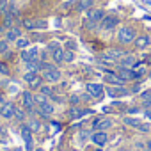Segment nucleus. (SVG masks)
<instances>
[{
  "instance_id": "1",
  "label": "nucleus",
  "mask_w": 151,
  "mask_h": 151,
  "mask_svg": "<svg viewBox=\"0 0 151 151\" xmlns=\"http://www.w3.org/2000/svg\"><path fill=\"white\" fill-rule=\"evenodd\" d=\"M41 77L45 78V82L46 84H59L60 82V78H62V71H60V68L59 66H55L53 62H50V60H46L45 62V69L41 71Z\"/></svg>"
},
{
  "instance_id": "2",
  "label": "nucleus",
  "mask_w": 151,
  "mask_h": 151,
  "mask_svg": "<svg viewBox=\"0 0 151 151\" xmlns=\"http://www.w3.org/2000/svg\"><path fill=\"white\" fill-rule=\"evenodd\" d=\"M18 101H20V107H23L25 110H27V114H29V117H32V116H36V94H34V91H30V89H25V91H22L20 94H18Z\"/></svg>"
},
{
  "instance_id": "3",
  "label": "nucleus",
  "mask_w": 151,
  "mask_h": 151,
  "mask_svg": "<svg viewBox=\"0 0 151 151\" xmlns=\"http://www.w3.org/2000/svg\"><path fill=\"white\" fill-rule=\"evenodd\" d=\"M137 39V30L132 27V25H121L117 27V32H116V41L123 46L126 45H133V41Z\"/></svg>"
},
{
  "instance_id": "4",
  "label": "nucleus",
  "mask_w": 151,
  "mask_h": 151,
  "mask_svg": "<svg viewBox=\"0 0 151 151\" xmlns=\"http://www.w3.org/2000/svg\"><path fill=\"white\" fill-rule=\"evenodd\" d=\"M18 130H20V137H22V140H23L25 151H34V149H36V147H34V132L29 128L27 123L18 124Z\"/></svg>"
},
{
  "instance_id": "5",
  "label": "nucleus",
  "mask_w": 151,
  "mask_h": 151,
  "mask_svg": "<svg viewBox=\"0 0 151 151\" xmlns=\"http://www.w3.org/2000/svg\"><path fill=\"white\" fill-rule=\"evenodd\" d=\"M55 112V103L50 100H45L41 103L36 105V114L39 116V119H50Z\"/></svg>"
},
{
  "instance_id": "6",
  "label": "nucleus",
  "mask_w": 151,
  "mask_h": 151,
  "mask_svg": "<svg viewBox=\"0 0 151 151\" xmlns=\"http://www.w3.org/2000/svg\"><path fill=\"white\" fill-rule=\"evenodd\" d=\"M103 82H105L107 86H128V82L121 77L116 69H105Z\"/></svg>"
},
{
  "instance_id": "7",
  "label": "nucleus",
  "mask_w": 151,
  "mask_h": 151,
  "mask_svg": "<svg viewBox=\"0 0 151 151\" xmlns=\"http://www.w3.org/2000/svg\"><path fill=\"white\" fill-rule=\"evenodd\" d=\"M119 23H121L119 16H116V14H105V18L100 22L98 29L100 30H105V32H110V30H116L119 27Z\"/></svg>"
},
{
  "instance_id": "8",
  "label": "nucleus",
  "mask_w": 151,
  "mask_h": 151,
  "mask_svg": "<svg viewBox=\"0 0 151 151\" xmlns=\"http://www.w3.org/2000/svg\"><path fill=\"white\" fill-rule=\"evenodd\" d=\"M139 66H142V60H139V59H137V55H133V53H126L124 57H121V59L116 62V68H128V69H135V68H139Z\"/></svg>"
},
{
  "instance_id": "9",
  "label": "nucleus",
  "mask_w": 151,
  "mask_h": 151,
  "mask_svg": "<svg viewBox=\"0 0 151 151\" xmlns=\"http://www.w3.org/2000/svg\"><path fill=\"white\" fill-rule=\"evenodd\" d=\"M105 93L107 96L117 100V98H124V96H130V87L128 86H107L105 87Z\"/></svg>"
},
{
  "instance_id": "10",
  "label": "nucleus",
  "mask_w": 151,
  "mask_h": 151,
  "mask_svg": "<svg viewBox=\"0 0 151 151\" xmlns=\"http://www.w3.org/2000/svg\"><path fill=\"white\" fill-rule=\"evenodd\" d=\"M39 46H29L27 50H20L18 52V57H20V60L23 62V64H27V62H30V60H37L39 59Z\"/></svg>"
},
{
  "instance_id": "11",
  "label": "nucleus",
  "mask_w": 151,
  "mask_h": 151,
  "mask_svg": "<svg viewBox=\"0 0 151 151\" xmlns=\"http://www.w3.org/2000/svg\"><path fill=\"white\" fill-rule=\"evenodd\" d=\"M86 91L93 96V100H101L105 94V86L100 82H87L86 84Z\"/></svg>"
},
{
  "instance_id": "12",
  "label": "nucleus",
  "mask_w": 151,
  "mask_h": 151,
  "mask_svg": "<svg viewBox=\"0 0 151 151\" xmlns=\"http://www.w3.org/2000/svg\"><path fill=\"white\" fill-rule=\"evenodd\" d=\"M114 126V121L110 117H96L91 124V132H107Z\"/></svg>"
},
{
  "instance_id": "13",
  "label": "nucleus",
  "mask_w": 151,
  "mask_h": 151,
  "mask_svg": "<svg viewBox=\"0 0 151 151\" xmlns=\"http://www.w3.org/2000/svg\"><path fill=\"white\" fill-rule=\"evenodd\" d=\"M105 9L103 7H93V9H89L87 11V22L93 25V27H96V25H100V22L105 18Z\"/></svg>"
},
{
  "instance_id": "14",
  "label": "nucleus",
  "mask_w": 151,
  "mask_h": 151,
  "mask_svg": "<svg viewBox=\"0 0 151 151\" xmlns=\"http://www.w3.org/2000/svg\"><path fill=\"white\" fill-rule=\"evenodd\" d=\"M14 112H16V103L14 101H6V103L0 105V117L4 121H13Z\"/></svg>"
},
{
  "instance_id": "15",
  "label": "nucleus",
  "mask_w": 151,
  "mask_h": 151,
  "mask_svg": "<svg viewBox=\"0 0 151 151\" xmlns=\"http://www.w3.org/2000/svg\"><path fill=\"white\" fill-rule=\"evenodd\" d=\"M22 36H23V29H22V25H14V27L7 29V30L4 32V37H6L11 45H14Z\"/></svg>"
},
{
  "instance_id": "16",
  "label": "nucleus",
  "mask_w": 151,
  "mask_h": 151,
  "mask_svg": "<svg viewBox=\"0 0 151 151\" xmlns=\"http://www.w3.org/2000/svg\"><path fill=\"white\" fill-rule=\"evenodd\" d=\"M93 114V109H84V107H69V110H68V116H69V119H82V117H86V116H91Z\"/></svg>"
},
{
  "instance_id": "17",
  "label": "nucleus",
  "mask_w": 151,
  "mask_h": 151,
  "mask_svg": "<svg viewBox=\"0 0 151 151\" xmlns=\"http://www.w3.org/2000/svg\"><path fill=\"white\" fill-rule=\"evenodd\" d=\"M91 142L98 147H103L109 142V133L107 132H94V133H91Z\"/></svg>"
},
{
  "instance_id": "18",
  "label": "nucleus",
  "mask_w": 151,
  "mask_h": 151,
  "mask_svg": "<svg viewBox=\"0 0 151 151\" xmlns=\"http://www.w3.org/2000/svg\"><path fill=\"white\" fill-rule=\"evenodd\" d=\"M73 7H75L77 13H86V11H89V9L94 7V0H77Z\"/></svg>"
},
{
  "instance_id": "19",
  "label": "nucleus",
  "mask_w": 151,
  "mask_h": 151,
  "mask_svg": "<svg viewBox=\"0 0 151 151\" xmlns=\"http://www.w3.org/2000/svg\"><path fill=\"white\" fill-rule=\"evenodd\" d=\"M133 45H135L137 50H146V48H149V45H151V37H149L147 34L137 36V39L133 41Z\"/></svg>"
},
{
  "instance_id": "20",
  "label": "nucleus",
  "mask_w": 151,
  "mask_h": 151,
  "mask_svg": "<svg viewBox=\"0 0 151 151\" xmlns=\"http://www.w3.org/2000/svg\"><path fill=\"white\" fill-rule=\"evenodd\" d=\"M50 57H52V62H53L55 66H62V64H64V46H60V48H57L55 52H52Z\"/></svg>"
},
{
  "instance_id": "21",
  "label": "nucleus",
  "mask_w": 151,
  "mask_h": 151,
  "mask_svg": "<svg viewBox=\"0 0 151 151\" xmlns=\"http://www.w3.org/2000/svg\"><path fill=\"white\" fill-rule=\"evenodd\" d=\"M27 119H29V114H27V110H25L23 107H16V112H14V117H13V121H16L18 124H23V123H27Z\"/></svg>"
},
{
  "instance_id": "22",
  "label": "nucleus",
  "mask_w": 151,
  "mask_h": 151,
  "mask_svg": "<svg viewBox=\"0 0 151 151\" xmlns=\"http://www.w3.org/2000/svg\"><path fill=\"white\" fill-rule=\"evenodd\" d=\"M29 46H32V39H30V37H27V36H22V37L14 43L16 52H20V50H27Z\"/></svg>"
},
{
  "instance_id": "23",
  "label": "nucleus",
  "mask_w": 151,
  "mask_h": 151,
  "mask_svg": "<svg viewBox=\"0 0 151 151\" xmlns=\"http://www.w3.org/2000/svg\"><path fill=\"white\" fill-rule=\"evenodd\" d=\"M27 124H29V128H30L34 133H39V132L43 130V123H41L39 117H29V119H27Z\"/></svg>"
},
{
  "instance_id": "24",
  "label": "nucleus",
  "mask_w": 151,
  "mask_h": 151,
  "mask_svg": "<svg viewBox=\"0 0 151 151\" xmlns=\"http://www.w3.org/2000/svg\"><path fill=\"white\" fill-rule=\"evenodd\" d=\"M20 25H22V29H23V30L34 32V30H36V18H23Z\"/></svg>"
},
{
  "instance_id": "25",
  "label": "nucleus",
  "mask_w": 151,
  "mask_h": 151,
  "mask_svg": "<svg viewBox=\"0 0 151 151\" xmlns=\"http://www.w3.org/2000/svg\"><path fill=\"white\" fill-rule=\"evenodd\" d=\"M43 84H46V82H45V78L41 77V73H39L37 77H36V78H34V80L29 84V89L36 93V91H39V89H41V86H43Z\"/></svg>"
},
{
  "instance_id": "26",
  "label": "nucleus",
  "mask_w": 151,
  "mask_h": 151,
  "mask_svg": "<svg viewBox=\"0 0 151 151\" xmlns=\"http://www.w3.org/2000/svg\"><path fill=\"white\" fill-rule=\"evenodd\" d=\"M123 123L128 124V126H132V128H137L142 123V119L140 117H133V116H123Z\"/></svg>"
},
{
  "instance_id": "27",
  "label": "nucleus",
  "mask_w": 151,
  "mask_h": 151,
  "mask_svg": "<svg viewBox=\"0 0 151 151\" xmlns=\"http://www.w3.org/2000/svg\"><path fill=\"white\" fill-rule=\"evenodd\" d=\"M37 75H39V73H36V71H25V73L22 75V80H23V82L29 86V84H30V82H32V80L37 77Z\"/></svg>"
},
{
  "instance_id": "28",
  "label": "nucleus",
  "mask_w": 151,
  "mask_h": 151,
  "mask_svg": "<svg viewBox=\"0 0 151 151\" xmlns=\"http://www.w3.org/2000/svg\"><path fill=\"white\" fill-rule=\"evenodd\" d=\"M9 50H11V43H9L6 37H2V39H0V55L4 57Z\"/></svg>"
},
{
  "instance_id": "29",
  "label": "nucleus",
  "mask_w": 151,
  "mask_h": 151,
  "mask_svg": "<svg viewBox=\"0 0 151 151\" xmlns=\"http://www.w3.org/2000/svg\"><path fill=\"white\" fill-rule=\"evenodd\" d=\"M0 75L2 77H11V68L6 60H0Z\"/></svg>"
},
{
  "instance_id": "30",
  "label": "nucleus",
  "mask_w": 151,
  "mask_h": 151,
  "mask_svg": "<svg viewBox=\"0 0 151 151\" xmlns=\"http://www.w3.org/2000/svg\"><path fill=\"white\" fill-rule=\"evenodd\" d=\"M139 133H144V135H147V133H151V124L149 123H140L137 128H135Z\"/></svg>"
},
{
  "instance_id": "31",
  "label": "nucleus",
  "mask_w": 151,
  "mask_h": 151,
  "mask_svg": "<svg viewBox=\"0 0 151 151\" xmlns=\"http://www.w3.org/2000/svg\"><path fill=\"white\" fill-rule=\"evenodd\" d=\"M57 48H60V43H59V41H55V39H53V41H48V43H46V50H48L50 53H52V52H55Z\"/></svg>"
},
{
  "instance_id": "32",
  "label": "nucleus",
  "mask_w": 151,
  "mask_h": 151,
  "mask_svg": "<svg viewBox=\"0 0 151 151\" xmlns=\"http://www.w3.org/2000/svg\"><path fill=\"white\" fill-rule=\"evenodd\" d=\"M75 60V52H71V50H64V62L66 64H71Z\"/></svg>"
},
{
  "instance_id": "33",
  "label": "nucleus",
  "mask_w": 151,
  "mask_h": 151,
  "mask_svg": "<svg viewBox=\"0 0 151 151\" xmlns=\"http://www.w3.org/2000/svg\"><path fill=\"white\" fill-rule=\"evenodd\" d=\"M68 101H69V105H71V107H78V105L82 103V101H80V96H78V94H71Z\"/></svg>"
},
{
  "instance_id": "34",
  "label": "nucleus",
  "mask_w": 151,
  "mask_h": 151,
  "mask_svg": "<svg viewBox=\"0 0 151 151\" xmlns=\"http://www.w3.org/2000/svg\"><path fill=\"white\" fill-rule=\"evenodd\" d=\"M130 93H132V94H140V93H142V86H140V82L133 84V86L130 87Z\"/></svg>"
},
{
  "instance_id": "35",
  "label": "nucleus",
  "mask_w": 151,
  "mask_h": 151,
  "mask_svg": "<svg viewBox=\"0 0 151 151\" xmlns=\"http://www.w3.org/2000/svg\"><path fill=\"white\" fill-rule=\"evenodd\" d=\"M64 50L77 52V43H75V41H66V43H64Z\"/></svg>"
},
{
  "instance_id": "36",
  "label": "nucleus",
  "mask_w": 151,
  "mask_h": 151,
  "mask_svg": "<svg viewBox=\"0 0 151 151\" xmlns=\"http://www.w3.org/2000/svg\"><path fill=\"white\" fill-rule=\"evenodd\" d=\"M144 146H146V151H151V137L144 142Z\"/></svg>"
},
{
  "instance_id": "37",
  "label": "nucleus",
  "mask_w": 151,
  "mask_h": 151,
  "mask_svg": "<svg viewBox=\"0 0 151 151\" xmlns=\"http://www.w3.org/2000/svg\"><path fill=\"white\" fill-rule=\"evenodd\" d=\"M7 100H6V96H4V93H0V105H2V103H6Z\"/></svg>"
},
{
  "instance_id": "38",
  "label": "nucleus",
  "mask_w": 151,
  "mask_h": 151,
  "mask_svg": "<svg viewBox=\"0 0 151 151\" xmlns=\"http://www.w3.org/2000/svg\"><path fill=\"white\" fill-rule=\"evenodd\" d=\"M144 116L149 119V123H151V110H144Z\"/></svg>"
},
{
  "instance_id": "39",
  "label": "nucleus",
  "mask_w": 151,
  "mask_h": 151,
  "mask_svg": "<svg viewBox=\"0 0 151 151\" xmlns=\"http://www.w3.org/2000/svg\"><path fill=\"white\" fill-rule=\"evenodd\" d=\"M9 151H25V147H11Z\"/></svg>"
},
{
  "instance_id": "40",
  "label": "nucleus",
  "mask_w": 151,
  "mask_h": 151,
  "mask_svg": "<svg viewBox=\"0 0 151 151\" xmlns=\"http://www.w3.org/2000/svg\"><path fill=\"white\" fill-rule=\"evenodd\" d=\"M4 32H6V27L2 25V22H0V34H4Z\"/></svg>"
},
{
  "instance_id": "41",
  "label": "nucleus",
  "mask_w": 151,
  "mask_h": 151,
  "mask_svg": "<svg viewBox=\"0 0 151 151\" xmlns=\"http://www.w3.org/2000/svg\"><path fill=\"white\" fill-rule=\"evenodd\" d=\"M34 151H45V149H43V147H36Z\"/></svg>"
},
{
  "instance_id": "42",
  "label": "nucleus",
  "mask_w": 151,
  "mask_h": 151,
  "mask_svg": "<svg viewBox=\"0 0 151 151\" xmlns=\"http://www.w3.org/2000/svg\"><path fill=\"white\" fill-rule=\"evenodd\" d=\"M149 78H151V69H149Z\"/></svg>"
},
{
  "instance_id": "43",
  "label": "nucleus",
  "mask_w": 151,
  "mask_h": 151,
  "mask_svg": "<svg viewBox=\"0 0 151 151\" xmlns=\"http://www.w3.org/2000/svg\"><path fill=\"white\" fill-rule=\"evenodd\" d=\"M0 133H2V126H0Z\"/></svg>"
}]
</instances>
